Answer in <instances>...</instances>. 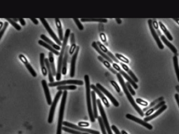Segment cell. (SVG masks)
Instances as JSON below:
<instances>
[{"instance_id": "obj_1", "label": "cell", "mask_w": 179, "mask_h": 134, "mask_svg": "<svg viewBox=\"0 0 179 134\" xmlns=\"http://www.w3.org/2000/svg\"><path fill=\"white\" fill-rule=\"evenodd\" d=\"M70 35V29H67L66 30L64 37L63 40V43L62 45V48L61 49L59 56L57 62V75H56V79L57 81H59L61 79V73H62V64L63 59L64 57V53L66 51L67 44L68 43L69 36Z\"/></svg>"}, {"instance_id": "obj_2", "label": "cell", "mask_w": 179, "mask_h": 134, "mask_svg": "<svg viewBox=\"0 0 179 134\" xmlns=\"http://www.w3.org/2000/svg\"><path fill=\"white\" fill-rule=\"evenodd\" d=\"M116 75H117V77L118 78V80H119V83H120L121 85L122 86L123 90L124 92H125V94L126 95V97H127V98L128 99V100H129V101L130 102L132 106L134 107V109H135L136 111L141 116V117H143L144 116V114L143 113V111L141 110V109L139 108V106H138L137 104H136V102L135 101L134 99L132 97V95L130 93V92L128 91V89L126 85H125V83L124 80L123 79L122 76H121V75L119 73H117Z\"/></svg>"}, {"instance_id": "obj_3", "label": "cell", "mask_w": 179, "mask_h": 134, "mask_svg": "<svg viewBox=\"0 0 179 134\" xmlns=\"http://www.w3.org/2000/svg\"><path fill=\"white\" fill-rule=\"evenodd\" d=\"M85 79V84H86V98H87V106H88V110L89 113V117L90 118V120L92 122H94L95 121L92 106H91V93L90 91L91 85L90 83V78L88 75H85L84 76Z\"/></svg>"}, {"instance_id": "obj_4", "label": "cell", "mask_w": 179, "mask_h": 134, "mask_svg": "<svg viewBox=\"0 0 179 134\" xmlns=\"http://www.w3.org/2000/svg\"><path fill=\"white\" fill-rule=\"evenodd\" d=\"M68 92L67 91H64L62 94V99L61 101L59 112V121L57 128V134H62V120L64 114V108H65V104H66V99L67 96Z\"/></svg>"}, {"instance_id": "obj_5", "label": "cell", "mask_w": 179, "mask_h": 134, "mask_svg": "<svg viewBox=\"0 0 179 134\" xmlns=\"http://www.w3.org/2000/svg\"><path fill=\"white\" fill-rule=\"evenodd\" d=\"M97 103L99 110L100 111V114H101V118L102 119L104 125L106 130H107V133H108V134H113V133L112 132L110 127H109V123L107 121V117L106 116V113L104 112L103 106H102L101 102V101H100L99 99H98L97 100Z\"/></svg>"}, {"instance_id": "obj_6", "label": "cell", "mask_w": 179, "mask_h": 134, "mask_svg": "<svg viewBox=\"0 0 179 134\" xmlns=\"http://www.w3.org/2000/svg\"><path fill=\"white\" fill-rule=\"evenodd\" d=\"M62 93H63V92H62V91H59L57 93V95H55V97L54 99L53 100V102L51 104V108H50V112H49L48 120V122L49 123H51L53 122V117H54V115L55 108L57 107V104L59 101L60 96H61V95L62 94Z\"/></svg>"}, {"instance_id": "obj_7", "label": "cell", "mask_w": 179, "mask_h": 134, "mask_svg": "<svg viewBox=\"0 0 179 134\" xmlns=\"http://www.w3.org/2000/svg\"><path fill=\"white\" fill-rule=\"evenodd\" d=\"M67 84H71V85H83V81L79 80H66L62 81H57L53 83H50L48 84V86L50 87H59L60 85H64Z\"/></svg>"}, {"instance_id": "obj_8", "label": "cell", "mask_w": 179, "mask_h": 134, "mask_svg": "<svg viewBox=\"0 0 179 134\" xmlns=\"http://www.w3.org/2000/svg\"><path fill=\"white\" fill-rule=\"evenodd\" d=\"M40 21H41L44 27L45 28L48 32L49 33L50 35L51 36V38L54 40L55 42H56L57 43V45H59V46H62V43L61 41L59 40V38L57 37V35L55 34L54 32H53V31L52 30V29L51 28V27L49 26V25L48 24L46 20V19H44V18H40Z\"/></svg>"}, {"instance_id": "obj_9", "label": "cell", "mask_w": 179, "mask_h": 134, "mask_svg": "<svg viewBox=\"0 0 179 134\" xmlns=\"http://www.w3.org/2000/svg\"><path fill=\"white\" fill-rule=\"evenodd\" d=\"M62 125H64L65 127H70V128L74 129L76 130H79L80 132H82L88 133L91 134H100V132H98V131H97V130H93L88 129V128H82L80 127H78L76 125L71 123L68 122L67 121L63 122Z\"/></svg>"}, {"instance_id": "obj_10", "label": "cell", "mask_w": 179, "mask_h": 134, "mask_svg": "<svg viewBox=\"0 0 179 134\" xmlns=\"http://www.w3.org/2000/svg\"><path fill=\"white\" fill-rule=\"evenodd\" d=\"M148 24H149L150 30H151V33L154 38L155 41H156L157 45L158 46V47L161 50L164 49V46L162 44V42L161 41L160 38H159V37L158 34H157V33L155 29L153 27V20L151 19H149V21H148Z\"/></svg>"}, {"instance_id": "obj_11", "label": "cell", "mask_w": 179, "mask_h": 134, "mask_svg": "<svg viewBox=\"0 0 179 134\" xmlns=\"http://www.w3.org/2000/svg\"><path fill=\"white\" fill-rule=\"evenodd\" d=\"M113 67L114 69H116V71H118L119 72V73L123 76V77L132 85H133V87H134L135 89H137L138 88V87L137 85L136 84V83L132 79V78H130V76H129L127 74V73H126L125 71H123L117 64L113 63Z\"/></svg>"}, {"instance_id": "obj_12", "label": "cell", "mask_w": 179, "mask_h": 134, "mask_svg": "<svg viewBox=\"0 0 179 134\" xmlns=\"http://www.w3.org/2000/svg\"><path fill=\"white\" fill-rule=\"evenodd\" d=\"M96 86L100 91H101L102 92L104 93V94L106 95L108 98H109V100L111 101V102H112V104H113L114 106H116V107L119 106V102L117 101V100L113 96V95L109 91H107V90H106L104 87H102L100 83H96Z\"/></svg>"}, {"instance_id": "obj_13", "label": "cell", "mask_w": 179, "mask_h": 134, "mask_svg": "<svg viewBox=\"0 0 179 134\" xmlns=\"http://www.w3.org/2000/svg\"><path fill=\"white\" fill-rule=\"evenodd\" d=\"M126 118H128V119L131 120L132 121H134L135 122L139 123L140 125H142L143 127H145L146 128H147V129H149V130H153V126L151 125H150L149 123H147V122H145V121H143L141 119L138 118L137 117H135L134 116L130 114H126L125 116Z\"/></svg>"}, {"instance_id": "obj_14", "label": "cell", "mask_w": 179, "mask_h": 134, "mask_svg": "<svg viewBox=\"0 0 179 134\" xmlns=\"http://www.w3.org/2000/svg\"><path fill=\"white\" fill-rule=\"evenodd\" d=\"M79 47L77 46L75 52L73 54L72 57L71 61V68H70V76L71 78H74L75 75V64L78 53L79 52Z\"/></svg>"}, {"instance_id": "obj_15", "label": "cell", "mask_w": 179, "mask_h": 134, "mask_svg": "<svg viewBox=\"0 0 179 134\" xmlns=\"http://www.w3.org/2000/svg\"><path fill=\"white\" fill-rule=\"evenodd\" d=\"M19 59H20V60L22 61V62H23V64L25 65L27 69L29 71L30 74L32 75V76L33 78H36V76H37L36 73L34 71V69H33L32 67L31 66V64L29 63L27 59L26 58V57L24 55H23V54H20V55H19Z\"/></svg>"}, {"instance_id": "obj_16", "label": "cell", "mask_w": 179, "mask_h": 134, "mask_svg": "<svg viewBox=\"0 0 179 134\" xmlns=\"http://www.w3.org/2000/svg\"><path fill=\"white\" fill-rule=\"evenodd\" d=\"M157 34H158V35L160 36L161 38L162 41H163V43L167 46L170 49V50H171L175 54H177V50L175 48V47L172 43H170L166 39L165 36H164L163 35H162V33H161L160 31L159 30V29H157Z\"/></svg>"}, {"instance_id": "obj_17", "label": "cell", "mask_w": 179, "mask_h": 134, "mask_svg": "<svg viewBox=\"0 0 179 134\" xmlns=\"http://www.w3.org/2000/svg\"><path fill=\"white\" fill-rule=\"evenodd\" d=\"M96 43L97 44V45L98 46L99 48H100V50H101L104 53H105V54L106 53L108 56L110 57L112 59H113L114 61H115V62H116V63L120 64L119 61L116 58V57L114 56V55L110 51H109V50H107V48L104 45H102V44L100 42H99V41L96 42Z\"/></svg>"}, {"instance_id": "obj_18", "label": "cell", "mask_w": 179, "mask_h": 134, "mask_svg": "<svg viewBox=\"0 0 179 134\" xmlns=\"http://www.w3.org/2000/svg\"><path fill=\"white\" fill-rule=\"evenodd\" d=\"M42 85L43 87V91L45 94L46 98L47 100V102L48 105H51L52 104V99H51V95L50 94L49 88H48V85L47 81L45 80H43L42 81Z\"/></svg>"}, {"instance_id": "obj_19", "label": "cell", "mask_w": 179, "mask_h": 134, "mask_svg": "<svg viewBox=\"0 0 179 134\" xmlns=\"http://www.w3.org/2000/svg\"><path fill=\"white\" fill-rule=\"evenodd\" d=\"M69 46H67L66 51L64 53V57L63 59L62 64V73L63 75H66L67 74V62H68V54L69 53Z\"/></svg>"}, {"instance_id": "obj_20", "label": "cell", "mask_w": 179, "mask_h": 134, "mask_svg": "<svg viewBox=\"0 0 179 134\" xmlns=\"http://www.w3.org/2000/svg\"><path fill=\"white\" fill-rule=\"evenodd\" d=\"M91 88L93 90V91H95V92L97 94L98 96L100 97V98L101 99L102 102H104V105L106 106L107 108H109V104L107 101V99L106 98V97L104 96V94L102 93L101 91H100L99 89L96 87V86L94 85H91Z\"/></svg>"}, {"instance_id": "obj_21", "label": "cell", "mask_w": 179, "mask_h": 134, "mask_svg": "<svg viewBox=\"0 0 179 134\" xmlns=\"http://www.w3.org/2000/svg\"><path fill=\"white\" fill-rule=\"evenodd\" d=\"M167 108V106L166 105H164V106H161L159 110H158L156 112H155V113L153 114V115H151L149 116H147L146 117H145V118L144 119V121H145V122H148V121H150L152 119H154L156 117H157L158 116L160 115L162 113V112L166 110V109Z\"/></svg>"}, {"instance_id": "obj_22", "label": "cell", "mask_w": 179, "mask_h": 134, "mask_svg": "<svg viewBox=\"0 0 179 134\" xmlns=\"http://www.w3.org/2000/svg\"><path fill=\"white\" fill-rule=\"evenodd\" d=\"M92 47L93 48H94V49L96 50L97 52L100 54L101 56L104 59H106V60L108 61V62H110V63L113 64V61H112V59L110 57L108 56H107V54H106L105 53H104V52L100 50V48H99L98 46L97 45V44L96 43V42H93L92 43Z\"/></svg>"}, {"instance_id": "obj_23", "label": "cell", "mask_w": 179, "mask_h": 134, "mask_svg": "<svg viewBox=\"0 0 179 134\" xmlns=\"http://www.w3.org/2000/svg\"><path fill=\"white\" fill-rule=\"evenodd\" d=\"M45 54L41 53L40 55V64L42 69V73L43 76H46L47 75L48 71L46 66L45 62Z\"/></svg>"}, {"instance_id": "obj_24", "label": "cell", "mask_w": 179, "mask_h": 134, "mask_svg": "<svg viewBox=\"0 0 179 134\" xmlns=\"http://www.w3.org/2000/svg\"><path fill=\"white\" fill-rule=\"evenodd\" d=\"M38 44L42 46H43V47L46 48V49L49 50V51L51 52L52 53H54L55 55H59L60 54V53H59V51H57V50L54 49L51 46L49 45L48 43H46V42H44L43 41L39 40L38 42Z\"/></svg>"}, {"instance_id": "obj_25", "label": "cell", "mask_w": 179, "mask_h": 134, "mask_svg": "<svg viewBox=\"0 0 179 134\" xmlns=\"http://www.w3.org/2000/svg\"><path fill=\"white\" fill-rule=\"evenodd\" d=\"M70 37L71 47L69 49V54L70 55H72L75 52L77 46L76 45L75 36H74V34L73 33H72L70 34Z\"/></svg>"}, {"instance_id": "obj_26", "label": "cell", "mask_w": 179, "mask_h": 134, "mask_svg": "<svg viewBox=\"0 0 179 134\" xmlns=\"http://www.w3.org/2000/svg\"><path fill=\"white\" fill-rule=\"evenodd\" d=\"M41 39L44 41V42H46V43H48L49 45L51 46L54 49L57 50H60L61 48H60V46L59 45H57L55 43H54L51 40H50L49 38H47V36H46L44 34H41Z\"/></svg>"}, {"instance_id": "obj_27", "label": "cell", "mask_w": 179, "mask_h": 134, "mask_svg": "<svg viewBox=\"0 0 179 134\" xmlns=\"http://www.w3.org/2000/svg\"><path fill=\"white\" fill-rule=\"evenodd\" d=\"M91 95H92V99L93 108V114L95 118H98V112L97 109V100L96 99V94L95 92L94 91L91 92Z\"/></svg>"}, {"instance_id": "obj_28", "label": "cell", "mask_w": 179, "mask_h": 134, "mask_svg": "<svg viewBox=\"0 0 179 134\" xmlns=\"http://www.w3.org/2000/svg\"><path fill=\"white\" fill-rule=\"evenodd\" d=\"M55 24H56V26L57 28V30H58L59 40L60 41H63L64 38L63 36V31H62V27L60 20L59 18H55Z\"/></svg>"}, {"instance_id": "obj_29", "label": "cell", "mask_w": 179, "mask_h": 134, "mask_svg": "<svg viewBox=\"0 0 179 134\" xmlns=\"http://www.w3.org/2000/svg\"><path fill=\"white\" fill-rule=\"evenodd\" d=\"M120 64L121 65V66L122 67L123 69L129 74V75L130 76V77L132 78V79L135 83H138L139 81L138 79L137 78H136V76L133 73V72H132V71L128 68V67L127 66L126 64H123V62H120Z\"/></svg>"}, {"instance_id": "obj_30", "label": "cell", "mask_w": 179, "mask_h": 134, "mask_svg": "<svg viewBox=\"0 0 179 134\" xmlns=\"http://www.w3.org/2000/svg\"><path fill=\"white\" fill-rule=\"evenodd\" d=\"M98 59L100 62H102V63L104 64V66H105L109 71H111L114 74H117L118 73L117 71L115 70V69H114V68L112 67L111 64H110V63H109L108 61H107L106 59H104L101 56H98Z\"/></svg>"}, {"instance_id": "obj_31", "label": "cell", "mask_w": 179, "mask_h": 134, "mask_svg": "<svg viewBox=\"0 0 179 134\" xmlns=\"http://www.w3.org/2000/svg\"><path fill=\"white\" fill-rule=\"evenodd\" d=\"M45 62L46 66L48 72V78H49V81L50 83H53L54 80V78L53 77V74H52V72L51 67H50V65L49 64V59L47 58H46L45 59Z\"/></svg>"}, {"instance_id": "obj_32", "label": "cell", "mask_w": 179, "mask_h": 134, "mask_svg": "<svg viewBox=\"0 0 179 134\" xmlns=\"http://www.w3.org/2000/svg\"><path fill=\"white\" fill-rule=\"evenodd\" d=\"M49 62L50 67H51V70H52L53 75H57L56 73H57V72L56 71V69H55V66L53 54L51 52H50L49 53Z\"/></svg>"}, {"instance_id": "obj_33", "label": "cell", "mask_w": 179, "mask_h": 134, "mask_svg": "<svg viewBox=\"0 0 179 134\" xmlns=\"http://www.w3.org/2000/svg\"><path fill=\"white\" fill-rule=\"evenodd\" d=\"M165 101H162L160 102H159L158 104H157L156 106H155L153 108H151L149 110H147V111L146 112V113H145V115L147 117V116H149L151 115V114L153 113L154 112L156 111V110H158L159 108H160L161 106H164L165 104Z\"/></svg>"}, {"instance_id": "obj_34", "label": "cell", "mask_w": 179, "mask_h": 134, "mask_svg": "<svg viewBox=\"0 0 179 134\" xmlns=\"http://www.w3.org/2000/svg\"><path fill=\"white\" fill-rule=\"evenodd\" d=\"M159 25H160L161 29H162V30L163 31V32H164V34H165V35L167 36V38H168V39L170 40V41H173V38L171 34L170 33V32L168 31L167 29L166 28V27L164 26V24L161 22H159Z\"/></svg>"}, {"instance_id": "obj_35", "label": "cell", "mask_w": 179, "mask_h": 134, "mask_svg": "<svg viewBox=\"0 0 179 134\" xmlns=\"http://www.w3.org/2000/svg\"><path fill=\"white\" fill-rule=\"evenodd\" d=\"M164 99V98L163 97H161L157 98V99L154 100V101L151 102L150 104H149V106H148L146 107V108H144V109H143V112L147 111V110H149L150 109H151L152 107H153L154 106H155L157 104H159V102H160L161 101H163Z\"/></svg>"}, {"instance_id": "obj_36", "label": "cell", "mask_w": 179, "mask_h": 134, "mask_svg": "<svg viewBox=\"0 0 179 134\" xmlns=\"http://www.w3.org/2000/svg\"><path fill=\"white\" fill-rule=\"evenodd\" d=\"M81 22H98L100 23H107V19H92V18H81Z\"/></svg>"}, {"instance_id": "obj_37", "label": "cell", "mask_w": 179, "mask_h": 134, "mask_svg": "<svg viewBox=\"0 0 179 134\" xmlns=\"http://www.w3.org/2000/svg\"><path fill=\"white\" fill-rule=\"evenodd\" d=\"M173 62L176 75L177 77L178 80L179 82V64H178V57L176 55L173 57Z\"/></svg>"}, {"instance_id": "obj_38", "label": "cell", "mask_w": 179, "mask_h": 134, "mask_svg": "<svg viewBox=\"0 0 179 134\" xmlns=\"http://www.w3.org/2000/svg\"><path fill=\"white\" fill-rule=\"evenodd\" d=\"M77 89V87L76 85H60L57 87V90L59 91H67V90H75Z\"/></svg>"}, {"instance_id": "obj_39", "label": "cell", "mask_w": 179, "mask_h": 134, "mask_svg": "<svg viewBox=\"0 0 179 134\" xmlns=\"http://www.w3.org/2000/svg\"><path fill=\"white\" fill-rule=\"evenodd\" d=\"M62 130H64L66 132L69 133L71 134H89V133H84L82 132H80L78 130H76L74 129H71V128H68L67 127H62Z\"/></svg>"}, {"instance_id": "obj_40", "label": "cell", "mask_w": 179, "mask_h": 134, "mask_svg": "<svg viewBox=\"0 0 179 134\" xmlns=\"http://www.w3.org/2000/svg\"><path fill=\"white\" fill-rule=\"evenodd\" d=\"M6 19V20H7L8 22L12 25V26L14 27L17 30L20 31L21 30V27L19 25V24H17V23H16L15 22L13 21L12 19H9V18H5Z\"/></svg>"}, {"instance_id": "obj_41", "label": "cell", "mask_w": 179, "mask_h": 134, "mask_svg": "<svg viewBox=\"0 0 179 134\" xmlns=\"http://www.w3.org/2000/svg\"><path fill=\"white\" fill-rule=\"evenodd\" d=\"M97 119H98V122L99 123V125H100V128H101V130L102 134H107V132H106V128H105V127L104 125L101 117L99 116Z\"/></svg>"}, {"instance_id": "obj_42", "label": "cell", "mask_w": 179, "mask_h": 134, "mask_svg": "<svg viewBox=\"0 0 179 134\" xmlns=\"http://www.w3.org/2000/svg\"><path fill=\"white\" fill-rule=\"evenodd\" d=\"M115 56L117 57V59H119V60L121 61H122L123 62H125L126 64H128L129 63V60L128 59L126 58L125 57L123 56L121 54H118V53H116L115 54Z\"/></svg>"}, {"instance_id": "obj_43", "label": "cell", "mask_w": 179, "mask_h": 134, "mask_svg": "<svg viewBox=\"0 0 179 134\" xmlns=\"http://www.w3.org/2000/svg\"><path fill=\"white\" fill-rule=\"evenodd\" d=\"M125 85H126L127 88L128 89V91L130 92L131 95L133 96H135L136 95V93H135V91H134L130 83L129 82H126L125 83Z\"/></svg>"}, {"instance_id": "obj_44", "label": "cell", "mask_w": 179, "mask_h": 134, "mask_svg": "<svg viewBox=\"0 0 179 134\" xmlns=\"http://www.w3.org/2000/svg\"><path fill=\"white\" fill-rule=\"evenodd\" d=\"M73 20L75 22V23L77 25V26H78L79 30H83V25L81 24V22L79 21V19H78V18H73Z\"/></svg>"}, {"instance_id": "obj_45", "label": "cell", "mask_w": 179, "mask_h": 134, "mask_svg": "<svg viewBox=\"0 0 179 134\" xmlns=\"http://www.w3.org/2000/svg\"><path fill=\"white\" fill-rule=\"evenodd\" d=\"M8 23L7 22H5L4 24V26L3 27L2 29H1V31H0V39H1V38H2V36L4 34V32L6 30V29L7 28V27L8 26Z\"/></svg>"}, {"instance_id": "obj_46", "label": "cell", "mask_w": 179, "mask_h": 134, "mask_svg": "<svg viewBox=\"0 0 179 134\" xmlns=\"http://www.w3.org/2000/svg\"><path fill=\"white\" fill-rule=\"evenodd\" d=\"M136 101L137 104H141L142 106H146L148 105V102L145 101L144 100H142V99H140V98H137Z\"/></svg>"}, {"instance_id": "obj_47", "label": "cell", "mask_w": 179, "mask_h": 134, "mask_svg": "<svg viewBox=\"0 0 179 134\" xmlns=\"http://www.w3.org/2000/svg\"><path fill=\"white\" fill-rule=\"evenodd\" d=\"M111 83L112 84V85H113L115 90H116L117 92L120 93L121 90L120 88H119V85H118L116 81H113V80H111Z\"/></svg>"}, {"instance_id": "obj_48", "label": "cell", "mask_w": 179, "mask_h": 134, "mask_svg": "<svg viewBox=\"0 0 179 134\" xmlns=\"http://www.w3.org/2000/svg\"><path fill=\"white\" fill-rule=\"evenodd\" d=\"M153 25L154 29H156V30L159 29V24L158 23H157V22L156 19H153Z\"/></svg>"}, {"instance_id": "obj_49", "label": "cell", "mask_w": 179, "mask_h": 134, "mask_svg": "<svg viewBox=\"0 0 179 134\" xmlns=\"http://www.w3.org/2000/svg\"><path fill=\"white\" fill-rule=\"evenodd\" d=\"M89 123L88 122H79L78 123V125L79 127H89Z\"/></svg>"}, {"instance_id": "obj_50", "label": "cell", "mask_w": 179, "mask_h": 134, "mask_svg": "<svg viewBox=\"0 0 179 134\" xmlns=\"http://www.w3.org/2000/svg\"><path fill=\"white\" fill-rule=\"evenodd\" d=\"M112 129L113 130L114 133H115L116 134H121L120 132H119V130H118V129L117 128V127H116L115 125H113L112 126Z\"/></svg>"}, {"instance_id": "obj_51", "label": "cell", "mask_w": 179, "mask_h": 134, "mask_svg": "<svg viewBox=\"0 0 179 134\" xmlns=\"http://www.w3.org/2000/svg\"><path fill=\"white\" fill-rule=\"evenodd\" d=\"M100 38L102 40V42L104 43H106L107 41V38H106V35L104 33H101L100 34Z\"/></svg>"}, {"instance_id": "obj_52", "label": "cell", "mask_w": 179, "mask_h": 134, "mask_svg": "<svg viewBox=\"0 0 179 134\" xmlns=\"http://www.w3.org/2000/svg\"><path fill=\"white\" fill-rule=\"evenodd\" d=\"M19 21H20V23H21V24L22 25V26H25V25H26V22H25V21L24 19H23V18H19Z\"/></svg>"}, {"instance_id": "obj_53", "label": "cell", "mask_w": 179, "mask_h": 134, "mask_svg": "<svg viewBox=\"0 0 179 134\" xmlns=\"http://www.w3.org/2000/svg\"><path fill=\"white\" fill-rule=\"evenodd\" d=\"M30 20L32 21V22L34 23L35 25L38 24V21L37 19L36 18H30Z\"/></svg>"}, {"instance_id": "obj_54", "label": "cell", "mask_w": 179, "mask_h": 134, "mask_svg": "<svg viewBox=\"0 0 179 134\" xmlns=\"http://www.w3.org/2000/svg\"><path fill=\"white\" fill-rule=\"evenodd\" d=\"M175 100L177 102L178 105L179 106V95L178 94H175Z\"/></svg>"}, {"instance_id": "obj_55", "label": "cell", "mask_w": 179, "mask_h": 134, "mask_svg": "<svg viewBox=\"0 0 179 134\" xmlns=\"http://www.w3.org/2000/svg\"><path fill=\"white\" fill-rule=\"evenodd\" d=\"M116 21L117 22V23L118 24H121V23H122V21L120 19H119V18H116Z\"/></svg>"}, {"instance_id": "obj_56", "label": "cell", "mask_w": 179, "mask_h": 134, "mask_svg": "<svg viewBox=\"0 0 179 134\" xmlns=\"http://www.w3.org/2000/svg\"><path fill=\"white\" fill-rule=\"evenodd\" d=\"M173 20L175 21L177 23H178V24L179 25V18H173Z\"/></svg>"}, {"instance_id": "obj_57", "label": "cell", "mask_w": 179, "mask_h": 134, "mask_svg": "<svg viewBox=\"0 0 179 134\" xmlns=\"http://www.w3.org/2000/svg\"><path fill=\"white\" fill-rule=\"evenodd\" d=\"M3 26H4V25H3V22H0V29H2V28H3V27H2Z\"/></svg>"}, {"instance_id": "obj_58", "label": "cell", "mask_w": 179, "mask_h": 134, "mask_svg": "<svg viewBox=\"0 0 179 134\" xmlns=\"http://www.w3.org/2000/svg\"><path fill=\"white\" fill-rule=\"evenodd\" d=\"M121 133V134H128V133H127L126 132H125V130H122Z\"/></svg>"}, {"instance_id": "obj_59", "label": "cell", "mask_w": 179, "mask_h": 134, "mask_svg": "<svg viewBox=\"0 0 179 134\" xmlns=\"http://www.w3.org/2000/svg\"><path fill=\"white\" fill-rule=\"evenodd\" d=\"M12 20L15 22H17L19 21V19H12Z\"/></svg>"}]
</instances>
